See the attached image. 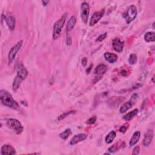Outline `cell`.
I'll return each instance as SVG.
<instances>
[{"label":"cell","instance_id":"obj_8","mask_svg":"<svg viewBox=\"0 0 155 155\" xmlns=\"http://www.w3.org/2000/svg\"><path fill=\"white\" fill-rule=\"evenodd\" d=\"M104 10L102 9L100 11L96 12L94 14V15H92L91 19L90 20V26H94V25L101 20V18L103 16L104 14Z\"/></svg>","mask_w":155,"mask_h":155},{"label":"cell","instance_id":"obj_18","mask_svg":"<svg viewBox=\"0 0 155 155\" xmlns=\"http://www.w3.org/2000/svg\"><path fill=\"white\" fill-rule=\"evenodd\" d=\"M139 112V110L138 109H135L133 111H130V112L128 113L126 115L123 116V119L126 121H129L130 120H132L135 116L138 115Z\"/></svg>","mask_w":155,"mask_h":155},{"label":"cell","instance_id":"obj_5","mask_svg":"<svg viewBox=\"0 0 155 155\" xmlns=\"http://www.w3.org/2000/svg\"><path fill=\"white\" fill-rule=\"evenodd\" d=\"M90 14V6L89 4L86 2L82 3L81 6V17L83 21L86 24L87 23L88 18Z\"/></svg>","mask_w":155,"mask_h":155},{"label":"cell","instance_id":"obj_31","mask_svg":"<svg viewBox=\"0 0 155 155\" xmlns=\"http://www.w3.org/2000/svg\"><path fill=\"white\" fill-rule=\"evenodd\" d=\"M66 43H67V44L68 46H70L72 44V38H71V37L70 36H67V41H66Z\"/></svg>","mask_w":155,"mask_h":155},{"label":"cell","instance_id":"obj_32","mask_svg":"<svg viewBox=\"0 0 155 155\" xmlns=\"http://www.w3.org/2000/svg\"><path fill=\"white\" fill-rule=\"evenodd\" d=\"M87 59L86 58H83V59H82V64L84 66H85L87 65Z\"/></svg>","mask_w":155,"mask_h":155},{"label":"cell","instance_id":"obj_36","mask_svg":"<svg viewBox=\"0 0 155 155\" xmlns=\"http://www.w3.org/2000/svg\"><path fill=\"white\" fill-rule=\"evenodd\" d=\"M154 23H153V29H154Z\"/></svg>","mask_w":155,"mask_h":155},{"label":"cell","instance_id":"obj_13","mask_svg":"<svg viewBox=\"0 0 155 155\" xmlns=\"http://www.w3.org/2000/svg\"><path fill=\"white\" fill-rule=\"evenodd\" d=\"M28 75V72L24 66L20 64L17 67V76L21 78L23 80L26 79Z\"/></svg>","mask_w":155,"mask_h":155},{"label":"cell","instance_id":"obj_26","mask_svg":"<svg viewBox=\"0 0 155 155\" xmlns=\"http://www.w3.org/2000/svg\"><path fill=\"white\" fill-rule=\"evenodd\" d=\"M96 121V117L94 116L91 117L90 118H89L87 121L86 123L87 124H94Z\"/></svg>","mask_w":155,"mask_h":155},{"label":"cell","instance_id":"obj_2","mask_svg":"<svg viewBox=\"0 0 155 155\" xmlns=\"http://www.w3.org/2000/svg\"><path fill=\"white\" fill-rule=\"evenodd\" d=\"M67 16V14L64 13L63 15L61 16L60 19L58 20L55 23L53 26V36H52L53 40H55L59 38V36H61L62 29H63V27L64 26Z\"/></svg>","mask_w":155,"mask_h":155},{"label":"cell","instance_id":"obj_9","mask_svg":"<svg viewBox=\"0 0 155 155\" xmlns=\"http://www.w3.org/2000/svg\"><path fill=\"white\" fill-rule=\"evenodd\" d=\"M112 46L114 51L116 52L121 53L122 52L124 46V42L120 39L116 38L113 40Z\"/></svg>","mask_w":155,"mask_h":155},{"label":"cell","instance_id":"obj_33","mask_svg":"<svg viewBox=\"0 0 155 155\" xmlns=\"http://www.w3.org/2000/svg\"><path fill=\"white\" fill-rule=\"evenodd\" d=\"M92 67H93V64H91L88 68H87V69L86 70V72H87V74H89L90 73V70H91V68H92Z\"/></svg>","mask_w":155,"mask_h":155},{"label":"cell","instance_id":"obj_10","mask_svg":"<svg viewBox=\"0 0 155 155\" xmlns=\"http://www.w3.org/2000/svg\"><path fill=\"white\" fill-rule=\"evenodd\" d=\"M153 132L152 129L148 130V131L145 134L144 138L143 139V142H142V144L145 147L149 146L152 142L153 139Z\"/></svg>","mask_w":155,"mask_h":155},{"label":"cell","instance_id":"obj_3","mask_svg":"<svg viewBox=\"0 0 155 155\" xmlns=\"http://www.w3.org/2000/svg\"><path fill=\"white\" fill-rule=\"evenodd\" d=\"M6 125L9 128L14 130L18 135L21 134L23 132V126L21 124V123L18 119L13 118L8 119L6 121Z\"/></svg>","mask_w":155,"mask_h":155},{"label":"cell","instance_id":"obj_30","mask_svg":"<svg viewBox=\"0 0 155 155\" xmlns=\"http://www.w3.org/2000/svg\"><path fill=\"white\" fill-rule=\"evenodd\" d=\"M127 128L128 127H127L125 125H124V126H122L120 127L119 129V131L121 133H125L126 131H127Z\"/></svg>","mask_w":155,"mask_h":155},{"label":"cell","instance_id":"obj_16","mask_svg":"<svg viewBox=\"0 0 155 155\" xmlns=\"http://www.w3.org/2000/svg\"><path fill=\"white\" fill-rule=\"evenodd\" d=\"M141 137V133L139 131H137L134 133V134L133 135L132 138H131L129 142V145L130 147L134 146L135 145H136V144L138 143L139 139Z\"/></svg>","mask_w":155,"mask_h":155},{"label":"cell","instance_id":"obj_24","mask_svg":"<svg viewBox=\"0 0 155 155\" xmlns=\"http://www.w3.org/2000/svg\"><path fill=\"white\" fill-rule=\"evenodd\" d=\"M75 113V111H67V112L61 115L58 117V121H61L64 119H65L66 117L67 116H69L71 115H73Z\"/></svg>","mask_w":155,"mask_h":155},{"label":"cell","instance_id":"obj_17","mask_svg":"<svg viewBox=\"0 0 155 155\" xmlns=\"http://www.w3.org/2000/svg\"><path fill=\"white\" fill-rule=\"evenodd\" d=\"M76 23V18L75 16H72L69 20L66 26V29L67 31H70L75 27Z\"/></svg>","mask_w":155,"mask_h":155},{"label":"cell","instance_id":"obj_19","mask_svg":"<svg viewBox=\"0 0 155 155\" xmlns=\"http://www.w3.org/2000/svg\"><path fill=\"white\" fill-rule=\"evenodd\" d=\"M133 105H134V104L131 101H129L124 103L120 108V110H119L120 113H124L126 112V111H127L129 109H130L132 107Z\"/></svg>","mask_w":155,"mask_h":155},{"label":"cell","instance_id":"obj_4","mask_svg":"<svg viewBox=\"0 0 155 155\" xmlns=\"http://www.w3.org/2000/svg\"><path fill=\"white\" fill-rule=\"evenodd\" d=\"M138 10L134 5H131L128 8L126 12L123 14V17L125 18L127 24L132 22L137 16Z\"/></svg>","mask_w":155,"mask_h":155},{"label":"cell","instance_id":"obj_27","mask_svg":"<svg viewBox=\"0 0 155 155\" xmlns=\"http://www.w3.org/2000/svg\"><path fill=\"white\" fill-rule=\"evenodd\" d=\"M117 150H118V147H117L116 144L112 145L111 147H110L109 149H108V151L110 153H114V152H117Z\"/></svg>","mask_w":155,"mask_h":155},{"label":"cell","instance_id":"obj_29","mask_svg":"<svg viewBox=\"0 0 155 155\" xmlns=\"http://www.w3.org/2000/svg\"><path fill=\"white\" fill-rule=\"evenodd\" d=\"M139 152H140V148H139V147L136 146V147H135L133 148L132 154L133 155H137V154H138L139 153Z\"/></svg>","mask_w":155,"mask_h":155},{"label":"cell","instance_id":"obj_34","mask_svg":"<svg viewBox=\"0 0 155 155\" xmlns=\"http://www.w3.org/2000/svg\"><path fill=\"white\" fill-rule=\"evenodd\" d=\"M121 75H122V76H126V75H127V72H126V70H122L121 72Z\"/></svg>","mask_w":155,"mask_h":155},{"label":"cell","instance_id":"obj_11","mask_svg":"<svg viewBox=\"0 0 155 155\" xmlns=\"http://www.w3.org/2000/svg\"><path fill=\"white\" fill-rule=\"evenodd\" d=\"M5 21L6 24L8 26L9 29L11 30H13L15 27V18L12 14H8L5 16Z\"/></svg>","mask_w":155,"mask_h":155},{"label":"cell","instance_id":"obj_22","mask_svg":"<svg viewBox=\"0 0 155 155\" xmlns=\"http://www.w3.org/2000/svg\"><path fill=\"white\" fill-rule=\"evenodd\" d=\"M145 41L147 42H154L155 41L154 33L153 32H148L144 35Z\"/></svg>","mask_w":155,"mask_h":155},{"label":"cell","instance_id":"obj_7","mask_svg":"<svg viewBox=\"0 0 155 155\" xmlns=\"http://www.w3.org/2000/svg\"><path fill=\"white\" fill-rule=\"evenodd\" d=\"M107 71V66H105V64H100L98 65L96 68L95 69V75H96V76L95 77V79H94V82L95 83L98 82L99 80H100L103 75H104V74L105 73V72H106Z\"/></svg>","mask_w":155,"mask_h":155},{"label":"cell","instance_id":"obj_28","mask_svg":"<svg viewBox=\"0 0 155 155\" xmlns=\"http://www.w3.org/2000/svg\"><path fill=\"white\" fill-rule=\"evenodd\" d=\"M107 35V33L106 32L104 33H102V34H101V35H100V36H99L98 37V38H97L96 41H99V42L103 41L105 38H106Z\"/></svg>","mask_w":155,"mask_h":155},{"label":"cell","instance_id":"obj_1","mask_svg":"<svg viewBox=\"0 0 155 155\" xmlns=\"http://www.w3.org/2000/svg\"><path fill=\"white\" fill-rule=\"evenodd\" d=\"M0 99L1 103L10 109L19 110L20 109V105L14 100L13 96L10 93L5 90L0 91Z\"/></svg>","mask_w":155,"mask_h":155},{"label":"cell","instance_id":"obj_6","mask_svg":"<svg viewBox=\"0 0 155 155\" xmlns=\"http://www.w3.org/2000/svg\"><path fill=\"white\" fill-rule=\"evenodd\" d=\"M22 45H23V41L21 40L19 42H18L17 44L10 49L8 55V62L9 64H10L14 60L17 53L20 50Z\"/></svg>","mask_w":155,"mask_h":155},{"label":"cell","instance_id":"obj_35","mask_svg":"<svg viewBox=\"0 0 155 155\" xmlns=\"http://www.w3.org/2000/svg\"><path fill=\"white\" fill-rule=\"evenodd\" d=\"M42 3L43 5H47V4L49 3V1H42Z\"/></svg>","mask_w":155,"mask_h":155},{"label":"cell","instance_id":"obj_20","mask_svg":"<svg viewBox=\"0 0 155 155\" xmlns=\"http://www.w3.org/2000/svg\"><path fill=\"white\" fill-rule=\"evenodd\" d=\"M23 81V80L21 78H20L19 76H18L16 75V76L14 80L13 84H12V88H13L14 91H16L18 89L20 88L21 82Z\"/></svg>","mask_w":155,"mask_h":155},{"label":"cell","instance_id":"obj_21","mask_svg":"<svg viewBox=\"0 0 155 155\" xmlns=\"http://www.w3.org/2000/svg\"><path fill=\"white\" fill-rule=\"evenodd\" d=\"M116 133L115 131L112 130V131L108 133V135L106 136V137H105V142H106L107 144H111V142H113V139L116 138Z\"/></svg>","mask_w":155,"mask_h":155},{"label":"cell","instance_id":"obj_23","mask_svg":"<svg viewBox=\"0 0 155 155\" xmlns=\"http://www.w3.org/2000/svg\"><path fill=\"white\" fill-rule=\"evenodd\" d=\"M72 131L70 128H67L64 131H63L62 133L59 134V137L64 140L67 139L69 137V136L71 135Z\"/></svg>","mask_w":155,"mask_h":155},{"label":"cell","instance_id":"obj_14","mask_svg":"<svg viewBox=\"0 0 155 155\" xmlns=\"http://www.w3.org/2000/svg\"><path fill=\"white\" fill-rule=\"evenodd\" d=\"M16 153V151L15 148L8 144L4 145L1 147V154L2 155H11L15 154Z\"/></svg>","mask_w":155,"mask_h":155},{"label":"cell","instance_id":"obj_15","mask_svg":"<svg viewBox=\"0 0 155 155\" xmlns=\"http://www.w3.org/2000/svg\"><path fill=\"white\" fill-rule=\"evenodd\" d=\"M104 58L107 62H109V63L113 64L115 62L117 61V55L113 53H110V52H106L104 54Z\"/></svg>","mask_w":155,"mask_h":155},{"label":"cell","instance_id":"obj_25","mask_svg":"<svg viewBox=\"0 0 155 155\" xmlns=\"http://www.w3.org/2000/svg\"><path fill=\"white\" fill-rule=\"evenodd\" d=\"M128 62L130 64H135L137 62V56L136 54H132L130 55L128 58Z\"/></svg>","mask_w":155,"mask_h":155},{"label":"cell","instance_id":"obj_12","mask_svg":"<svg viewBox=\"0 0 155 155\" xmlns=\"http://www.w3.org/2000/svg\"><path fill=\"white\" fill-rule=\"evenodd\" d=\"M87 138V136L85 133H80L78 135H76L73 137L72 140L70 141V144L72 145H75L80 142H82L84 140H85Z\"/></svg>","mask_w":155,"mask_h":155}]
</instances>
